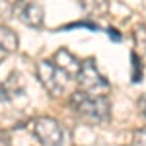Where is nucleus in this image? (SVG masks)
I'll return each mask as SVG.
<instances>
[{
    "mask_svg": "<svg viewBox=\"0 0 146 146\" xmlns=\"http://www.w3.org/2000/svg\"><path fill=\"white\" fill-rule=\"evenodd\" d=\"M68 103L80 119L92 125H101L111 117V103L107 96H92L88 92L76 90L74 94H70Z\"/></svg>",
    "mask_w": 146,
    "mask_h": 146,
    "instance_id": "1",
    "label": "nucleus"
},
{
    "mask_svg": "<svg viewBox=\"0 0 146 146\" xmlns=\"http://www.w3.org/2000/svg\"><path fill=\"white\" fill-rule=\"evenodd\" d=\"M76 84L82 92H88L92 96H107V92L111 90L109 82L103 78V74L98 70V64H96L94 58L82 60L80 70L76 74Z\"/></svg>",
    "mask_w": 146,
    "mask_h": 146,
    "instance_id": "2",
    "label": "nucleus"
},
{
    "mask_svg": "<svg viewBox=\"0 0 146 146\" xmlns=\"http://www.w3.org/2000/svg\"><path fill=\"white\" fill-rule=\"evenodd\" d=\"M37 78L43 84V88L51 96H55V98L62 96L66 92L68 84L72 80L64 70H60L56 66L53 60H39V64H37Z\"/></svg>",
    "mask_w": 146,
    "mask_h": 146,
    "instance_id": "3",
    "label": "nucleus"
},
{
    "mask_svg": "<svg viewBox=\"0 0 146 146\" xmlns=\"http://www.w3.org/2000/svg\"><path fill=\"white\" fill-rule=\"evenodd\" d=\"M33 136L43 146H66V133L53 117H37L31 123Z\"/></svg>",
    "mask_w": 146,
    "mask_h": 146,
    "instance_id": "4",
    "label": "nucleus"
},
{
    "mask_svg": "<svg viewBox=\"0 0 146 146\" xmlns=\"http://www.w3.org/2000/svg\"><path fill=\"white\" fill-rule=\"evenodd\" d=\"M12 16H16L23 25L35 27V29L43 27V22H45V12L41 4L33 0H16L12 4Z\"/></svg>",
    "mask_w": 146,
    "mask_h": 146,
    "instance_id": "5",
    "label": "nucleus"
},
{
    "mask_svg": "<svg viewBox=\"0 0 146 146\" xmlns=\"http://www.w3.org/2000/svg\"><path fill=\"white\" fill-rule=\"evenodd\" d=\"M53 62H55L60 70H64L70 78H76V74H78V70H80V64H82L78 58L72 55L68 49H64V47H62V49H58V51L55 53Z\"/></svg>",
    "mask_w": 146,
    "mask_h": 146,
    "instance_id": "6",
    "label": "nucleus"
},
{
    "mask_svg": "<svg viewBox=\"0 0 146 146\" xmlns=\"http://www.w3.org/2000/svg\"><path fill=\"white\" fill-rule=\"evenodd\" d=\"M18 45H20V39L14 29H10L8 25L0 23V49L8 55V53H14L18 51Z\"/></svg>",
    "mask_w": 146,
    "mask_h": 146,
    "instance_id": "7",
    "label": "nucleus"
},
{
    "mask_svg": "<svg viewBox=\"0 0 146 146\" xmlns=\"http://www.w3.org/2000/svg\"><path fill=\"white\" fill-rule=\"evenodd\" d=\"M22 92H23V80L18 72H12L10 76L2 82V86H0V94L4 98H14V96H18Z\"/></svg>",
    "mask_w": 146,
    "mask_h": 146,
    "instance_id": "8",
    "label": "nucleus"
},
{
    "mask_svg": "<svg viewBox=\"0 0 146 146\" xmlns=\"http://www.w3.org/2000/svg\"><path fill=\"white\" fill-rule=\"evenodd\" d=\"M80 4L90 18H101L109 12V0H82Z\"/></svg>",
    "mask_w": 146,
    "mask_h": 146,
    "instance_id": "9",
    "label": "nucleus"
},
{
    "mask_svg": "<svg viewBox=\"0 0 146 146\" xmlns=\"http://www.w3.org/2000/svg\"><path fill=\"white\" fill-rule=\"evenodd\" d=\"M131 64H133V72H131V80H133L135 84H138V82L142 80V74H144V70H142V60L138 58V55H136L135 51L131 53Z\"/></svg>",
    "mask_w": 146,
    "mask_h": 146,
    "instance_id": "10",
    "label": "nucleus"
},
{
    "mask_svg": "<svg viewBox=\"0 0 146 146\" xmlns=\"http://www.w3.org/2000/svg\"><path fill=\"white\" fill-rule=\"evenodd\" d=\"M74 27H88L92 31H100V25L94 22H88V20H84V22H72V23H66V25H62L60 29H74Z\"/></svg>",
    "mask_w": 146,
    "mask_h": 146,
    "instance_id": "11",
    "label": "nucleus"
},
{
    "mask_svg": "<svg viewBox=\"0 0 146 146\" xmlns=\"http://www.w3.org/2000/svg\"><path fill=\"white\" fill-rule=\"evenodd\" d=\"M135 39H136V45L140 47V51L146 53V27L144 25H138V27H136Z\"/></svg>",
    "mask_w": 146,
    "mask_h": 146,
    "instance_id": "12",
    "label": "nucleus"
},
{
    "mask_svg": "<svg viewBox=\"0 0 146 146\" xmlns=\"http://www.w3.org/2000/svg\"><path fill=\"white\" fill-rule=\"evenodd\" d=\"M131 146H146V129H138L133 133Z\"/></svg>",
    "mask_w": 146,
    "mask_h": 146,
    "instance_id": "13",
    "label": "nucleus"
},
{
    "mask_svg": "<svg viewBox=\"0 0 146 146\" xmlns=\"http://www.w3.org/2000/svg\"><path fill=\"white\" fill-rule=\"evenodd\" d=\"M12 16V4L8 0H0V23H4Z\"/></svg>",
    "mask_w": 146,
    "mask_h": 146,
    "instance_id": "14",
    "label": "nucleus"
},
{
    "mask_svg": "<svg viewBox=\"0 0 146 146\" xmlns=\"http://www.w3.org/2000/svg\"><path fill=\"white\" fill-rule=\"evenodd\" d=\"M107 35H109V37H111L113 41H117V43H119V41H121V33H119V31H117V29H115V27H107Z\"/></svg>",
    "mask_w": 146,
    "mask_h": 146,
    "instance_id": "15",
    "label": "nucleus"
},
{
    "mask_svg": "<svg viewBox=\"0 0 146 146\" xmlns=\"http://www.w3.org/2000/svg\"><path fill=\"white\" fill-rule=\"evenodd\" d=\"M138 109H140V113L146 117V94L140 98V100H138Z\"/></svg>",
    "mask_w": 146,
    "mask_h": 146,
    "instance_id": "16",
    "label": "nucleus"
},
{
    "mask_svg": "<svg viewBox=\"0 0 146 146\" xmlns=\"http://www.w3.org/2000/svg\"><path fill=\"white\" fill-rule=\"evenodd\" d=\"M4 56H6V53H4V51H2V49H0V62H2V60H4Z\"/></svg>",
    "mask_w": 146,
    "mask_h": 146,
    "instance_id": "17",
    "label": "nucleus"
}]
</instances>
